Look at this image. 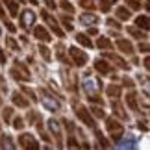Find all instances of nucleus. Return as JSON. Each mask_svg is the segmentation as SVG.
Listing matches in <instances>:
<instances>
[{
    "instance_id": "f257e3e1",
    "label": "nucleus",
    "mask_w": 150,
    "mask_h": 150,
    "mask_svg": "<svg viewBox=\"0 0 150 150\" xmlns=\"http://www.w3.org/2000/svg\"><path fill=\"white\" fill-rule=\"evenodd\" d=\"M108 130H109V134H111L113 141H119L120 135H122V132H124V128L115 119H108Z\"/></svg>"
},
{
    "instance_id": "f03ea898",
    "label": "nucleus",
    "mask_w": 150,
    "mask_h": 150,
    "mask_svg": "<svg viewBox=\"0 0 150 150\" xmlns=\"http://www.w3.org/2000/svg\"><path fill=\"white\" fill-rule=\"evenodd\" d=\"M69 52H71V56L74 57V63H76V65L78 67H82V65H85V61H87V56H85L83 54V52H80L78 48H71V50H69Z\"/></svg>"
},
{
    "instance_id": "7ed1b4c3",
    "label": "nucleus",
    "mask_w": 150,
    "mask_h": 150,
    "mask_svg": "<svg viewBox=\"0 0 150 150\" xmlns=\"http://www.w3.org/2000/svg\"><path fill=\"white\" fill-rule=\"evenodd\" d=\"M76 113H78V117L82 119L87 126H95V120H93V117L89 115V109H85V108H76Z\"/></svg>"
},
{
    "instance_id": "20e7f679",
    "label": "nucleus",
    "mask_w": 150,
    "mask_h": 150,
    "mask_svg": "<svg viewBox=\"0 0 150 150\" xmlns=\"http://www.w3.org/2000/svg\"><path fill=\"white\" fill-rule=\"evenodd\" d=\"M43 19H45V21H47L48 24H50V28L56 32V35H57V37H63V32L59 30V26H57V21L54 19V17H50V15L47 13V11H45V13H43Z\"/></svg>"
},
{
    "instance_id": "39448f33",
    "label": "nucleus",
    "mask_w": 150,
    "mask_h": 150,
    "mask_svg": "<svg viewBox=\"0 0 150 150\" xmlns=\"http://www.w3.org/2000/svg\"><path fill=\"white\" fill-rule=\"evenodd\" d=\"M21 145L22 146H28V148H37L39 145H37V143L35 141H33V137L32 135H21Z\"/></svg>"
},
{
    "instance_id": "423d86ee",
    "label": "nucleus",
    "mask_w": 150,
    "mask_h": 150,
    "mask_svg": "<svg viewBox=\"0 0 150 150\" xmlns=\"http://www.w3.org/2000/svg\"><path fill=\"white\" fill-rule=\"evenodd\" d=\"M80 21H82V24H95V22H98V17L93 13H82Z\"/></svg>"
},
{
    "instance_id": "0eeeda50",
    "label": "nucleus",
    "mask_w": 150,
    "mask_h": 150,
    "mask_svg": "<svg viewBox=\"0 0 150 150\" xmlns=\"http://www.w3.org/2000/svg\"><path fill=\"white\" fill-rule=\"evenodd\" d=\"M33 33H35V37L39 39V41H50V35H48V32L45 30L43 26L35 28V30H33Z\"/></svg>"
},
{
    "instance_id": "6e6552de",
    "label": "nucleus",
    "mask_w": 150,
    "mask_h": 150,
    "mask_svg": "<svg viewBox=\"0 0 150 150\" xmlns=\"http://www.w3.org/2000/svg\"><path fill=\"white\" fill-rule=\"evenodd\" d=\"M95 67H96V71H100L102 74H109V72H111V69H109V65H108L106 61H102V59H96Z\"/></svg>"
},
{
    "instance_id": "1a4fd4ad",
    "label": "nucleus",
    "mask_w": 150,
    "mask_h": 150,
    "mask_svg": "<svg viewBox=\"0 0 150 150\" xmlns=\"http://www.w3.org/2000/svg\"><path fill=\"white\" fill-rule=\"evenodd\" d=\"M117 45H119V48L122 50L124 54H132V52H134V47H132V45H130L128 41H124V39H119Z\"/></svg>"
},
{
    "instance_id": "9d476101",
    "label": "nucleus",
    "mask_w": 150,
    "mask_h": 150,
    "mask_svg": "<svg viewBox=\"0 0 150 150\" xmlns=\"http://www.w3.org/2000/svg\"><path fill=\"white\" fill-rule=\"evenodd\" d=\"M35 21V15L32 13V11H24V15H22V26H32V22Z\"/></svg>"
},
{
    "instance_id": "9b49d317",
    "label": "nucleus",
    "mask_w": 150,
    "mask_h": 150,
    "mask_svg": "<svg viewBox=\"0 0 150 150\" xmlns=\"http://www.w3.org/2000/svg\"><path fill=\"white\" fill-rule=\"evenodd\" d=\"M137 26L139 28H143V30H150V17H137Z\"/></svg>"
},
{
    "instance_id": "f8f14e48",
    "label": "nucleus",
    "mask_w": 150,
    "mask_h": 150,
    "mask_svg": "<svg viewBox=\"0 0 150 150\" xmlns=\"http://www.w3.org/2000/svg\"><path fill=\"white\" fill-rule=\"evenodd\" d=\"M76 39H78V43L80 45H83V47H87V48H91L93 47V43L87 39V35H83V33H80V35H76Z\"/></svg>"
},
{
    "instance_id": "ddd939ff",
    "label": "nucleus",
    "mask_w": 150,
    "mask_h": 150,
    "mask_svg": "<svg viewBox=\"0 0 150 150\" xmlns=\"http://www.w3.org/2000/svg\"><path fill=\"white\" fill-rule=\"evenodd\" d=\"M115 2H117V0H100L98 6H100V9H102V11H109V8H111Z\"/></svg>"
},
{
    "instance_id": "4468645a",
    "label": "nucleus",
    "mask_w": 150,
    "mask_h": 150,
    "mask_svg": "<svg viewBox=\"0 0 150 150\" xmlns=\"http://www.w3.org/2000/svg\"><path fill=\"white\" fill-rule=\"evenodd\" d=\"M109 59H113L115 63H117V65L120 67V69H128V65H126V61L124 59H120V57H117V56H113V54H106Z\"/></svg>"
},
{
    "instance_id": "2eb2a0df",
    "label": "nucleus",
    "mask_w": 150,
    "mask_h": 150,
    "mask_svg": "<svg viewBox=\"0 0 150 150\" xmlns=\"http://www.w3.org/2000/svg\"><path fill=\"white\" fill-rule=\"evenodd\" d=\"M4 2L8 4L9 13H11V15H17V8H19V6H17V2H13V0H4Z\"/></svg>"
},
{
    "instance_id": "dca6fc26",
    "label": "nucleus",
    "mask_w": 150,
    "mask_h": 150,
    "mask_svg": "<svg viewBox=\"0 0 150 150\" xmlns=\"http://www.w3.org/2000/svg\"><path fill=\"white\" fill-rule=\"evenodd\" d=\"M13 102L17 104V106H22V108L28 106V102H26L24 98H21V95H19V93H15V95H13Z\"/></svg>"
},
{
    "instance_id": "f3484780",
    "label": "nucleus",
    "mask_w": 150,
    "mask_h": 150,
    "mask_svg": "<svg viewBox=\"0 0 150 150\" xmlns=\"http://www.w3.org/2000/svg\"><path fill=\"white\" fill-rule=\"evenodd\" d=\"M128 106L134 109V111H137V109H139V108H137V102H135V95H134V93L128 95Z\"/></svg>"
},
{
    "instance_id": "a211bd4d",
    "label": "nucleus",
    "mask_w": 150,
    "mask_h": 150,
    "mask_svg": "<svg viewBox=\"0 0 150 150\" xmlns=\"http://www.w3.org/2000/svg\"><path fill=\"white\" fill-rule=\"evenodd\" d=\"M117 15L120 17V19H130V11L124 9V8H119L117 9Z\"/></svg>"
},
{
    "instance_id": "6ab92c4d",
    "label": "nucleus",
    "mask_w": 150,
    "mask_h": 150,
    "mask_svg": "<svg viewBox=\"0 0 150 150\" xmlns=\"http://www.w3.org/2000/svg\"><path fill=\"white\" fill-rule=\"evenodd\" d=\"M98 47H100V48H109V47H111V43H109V39L100 37V39H98Z\"/></svg>"
},
{
    "instance_id": "aec40b11",
    "label": "nucleus",
    "mask_w": 150,
    "mask_h": 150,
    "mask_svg": "<svg viewBox=\"0 0 150 150\" xmlns=\"http://www.w3.org/2000/svg\"><path fill=\"white\" fill-rule=\"evenodd\" d=\"M108 95H109V96H119V95H120V89H119V87H113V85H109V87H108Z\"/></svg>"
},
{
    "instance_id": "412c9836",
    "label": "nucleus",
    "mask_w": 150,
    "mask_h": 150,
    "mask_svg": "<svg viewBox=\"0 0 150 150\" xmlns=\"http://www.w3.org/2000/svg\"><path fill=\"white\" fill-rule=\"evenodd\" d=\"M39 52L43 54V57H45V59H50V50H48L47 47H39Z\"/></svg>"
},
{
    "instance_id": "4be33fe9",
    "label": "nucleus",
    "mask_w": 150,
    "mask_h": 150,
    "mask_svg": "<svg viewBox=\"0 0 150 150\" xmlns=\"http://www.w3.org/2000/svg\"><path fill=\"white\" fill-rule=\"evenodd\" d=\"M61 6H63V9H65V11H69V13H72V11H74V8L67 2V0H61Z\"/></svg>"
},
{
    "instance_id": "5701e85b",
    "label": "nucleus",
    "mask_w": 150,
    "mask_h": 150,
    "mask_svg": "<svg viewBox=\"0 0 150 150\" xmlns=\"http://www.w3.org/2000/svg\"><path fill=\"white\" fill-rule=\"evenodd\" d=\"M82 6H85V8L87 9H93L95 8V4H93V0H82V2H80Z\"/></svg>"
},
{
    "instance_id": "b1692460",
    "label": "nucleus",
    "mask_w": 150,
    "mask_h": 150,
    "mask_svg": "<svg viewBox=\"0 0 150 150\" xmlns=\"http://www.w3.org/2000/svg\"><path fill=\"white\" fill-rule=\"evenodd\" d=\"M130 33H134V35L137 37V39H141V37H145V33H141L139 30H135V28H130V30H128Z\"/></svg>"
},
{
    "instance_id": "393cba45",
    "label": "nucleus",
    "mask_w": 150,
    "mask_h": 150,
    "mask_svg": "<svg viewBox=\"0 0 150 150\" xmlns=\"http://www.w3.org/2000/svg\"><path fill=\"white\" fill-rule=\"evenodd\" d=\"M139 80H141V83L146 87V91L150 93V80H148V78H143V76H139Z\"/></svg>"
},
{
    "instance_id": "a878e982",
    "label": "nucleus",
    "mask_w": 150,
    "mask_h": 150,
    "mask_svg": "<svg viewBox=\"0 0 150 150\" xmlns=\"http://www.w3.org/2000/svg\"><path fill=\"white\" fill-rule=\"evenodd\" d=\"M63 24H65V28L69 32L72 30V24H71V19H69V17H63Z\"/></svg>"
},
{
    "instance_id": "bb28decb",
    "label": "nucleus",
    "mask_w": 150,
    "mask_h": 150,
    "mask_svg": "<svg viewBox=\"0 0 150 150\" xmlns=\"http://www.w3.org/2000/svg\"><path fill=\"white\" fill-rule=\"evenodd\" d=\"M115 113H117L119 117H124V113H122V108L119 106V102H115Z\"/></svg>"
},
{
    "instance_id": "cd10ccee",
    "label": "nucleus",
    "mask_w": 150,
    "mask_h": 150,
    "mask_svg": "<svg viewBox=\"0 0 150 150\" xmlns=\"http://www.w3.org/2000/svg\"><path fill=\"white\" fill-rule=\"evenodd\" d=\"M126 2H128V6H132V8H134V9H139V8H141L137 0H126Z\"/></svg>"
},
{
    "instance_id": "c85d7f7f",
    "label": "nucleus",
    "mask_w": 150,
    "mask_h": 150,
    "mask_svg": "<svg viewBox=\"0 0 150 150\" xmlns=\"http://www.w3.org/2000/svg\"><path fill=\"white\" fill-rule=\"evenodd\" d=\"M93 113H95L98 119H104V111H102V109H98V108H93Z\"/></svg>"
},
{
    "instance_id": "c756f323",
    "label": "nucleus",
    "mask_w": 150,
    "mask_h": 150,
    "mask_svg": "<svg viewBox=\"0 0 150 150\" xmlns=\"http://www.w3.org/2000/svg\"><path fill=\"white\" fill-rule=\"evenodd\" d=\"M15 128H17V130H21V128H22V120H21V119H17V120H15Z\"/></svg>"
},
{
    "instance_id": "7c9ffc66",
    "label": "nucleus",
    "mask_w": 150,
    "mask_h": 150,
    "mask_svg": "<svg viewBox=\"0 0 150 150\" xmlns=\"http://www.w3.org/2000/svg\"><path fill=\"white\" fill-rule=\"evenodd\" d=\"M139 50H141V52H143V50H145V52H150V45H141Z\"/></svg>"
},
{
    "instance_id": "2f4dec72",
    "label": "nucleus",
    "mask_w": 150,
    "mask_h": 150,
    "mask_svg": "<svg viewBox=\"0 0 150 150\" xmlns=\"http://www.w3.org/2000/svg\"><path fill=\"white\" fill-rule=\"evenodd\" d=\"M145 67H146V71H150V56L145 59Z\"/></svg>"
},
{
    "instance_id": "473e14b6",
    "label": "nucleus",
    "mask_w": 150,
    "mask_h": 150,
    "mask_svg": "<svg viewBox=\"0 0 150 150\" xmlns=\"http://www.w3.org/2000/svg\"><path fill=\"white\" fill-rule=\"evenodd\" d=\"M124 83H126V85H128V87H134V83H132V80H128V78H126V80H124Z\"/></svg>"
},
{
    "instance_id": "72a5a7b5",
    "label": "nucleus",
    "mask_w": 150,
    "mask_h": 150,
    "mask_svg": "<svg viewBox=\"0 0 150 150\" xmlns=\"http://www.w3.org/2000/svg\"><path fill=\"white\" fill-rule=\"evenodd\" d=\"M4 115H6V119L9 120V117H11V109H6V113H4Z\"/></svg>"
},
{
    "instance_id": "f704fd0d",
    "label": "nucleus",
    "mask_w": 150,
    "mask_h": 150,
    "mask_svg": "<svg viewBox=\"0 0 150 150\" xmlns=\"http://www.w3.org/2000/svg\"><path fill=\"white\" fill-rule=\"evenodd\" d=\"M4 61H6V56L2 54V50H0V63H4Z\"/></svg>"
},
{
    "instance_id": "c9c22d12",
    "label": "nucleus",
    "mask_w": 150,
    "mask_h": 150,
    "mask_svg": "<svg viewBox=\"0 0 150 150\" xmlns=\"http://www.w3.org/2000/svg\"><path fill=\"white\" fill-rule=\"evenodd\" d=\"M146 8H148V11H150V0H148V4H146Z\"/></svg>"
},
{
    "instance_id": "e433bc0d",
    "label": "nucleus",
    "mask_w": 150,
    "mask_h": 150,
    "mask_svg": "<svg viewBox=\"0 0 150 150\" xmlns=\"http://www.w3.org/2000/svg\"><path fill=\"white\" fill-rule=\"evenodd\" d=\"M30 2H32V4H37V0H30Z\"/></svg>"
}]
</instances>
